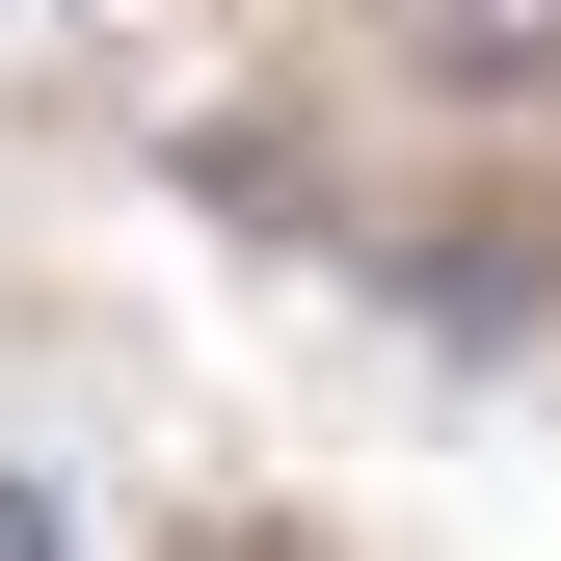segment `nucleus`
Listing matches in <instances>:
<instances>
[{
    "mask_svg": "<svg viewBox=\"0 0 561 561\" xmlns=\"http://www.w3.org/2000/svg\"><path fill=\"white\" fill-rule=\"evenodd\" d=\"M0 561H54V481H0Z\"/></svg>",
    "mask_w": 561,
    "mask_h": 561,
    "instance_id": "f03ea898",
    "label": "nucleus"
},
{
    "mask_svg": "<svg viewBox=\"0 0 561 561\" xmlns=\"http://www.w3.org/2000/svg\"><path fill=\"white\" fill-rule=\"evenodd\" d=\"M428 54L455 81H561V0H428Z\"/></svg>",
    "mask_w": 561,
    "mask_h": 561,
    "instance_id": "f257e3e1",
    "label": "nucleus"
}]
</instances>
